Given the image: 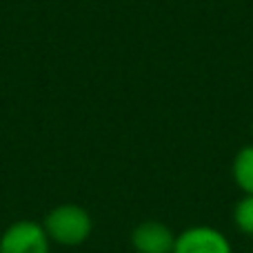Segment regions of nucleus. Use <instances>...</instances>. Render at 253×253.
<instances>
[{
  "instance_id": "f03ea898",
  "label": "nucleus",
  "mask_w": 253,
  "mask_h": 253,
  "mask_svg": "<svg viewBox=\"0 0 253 253\" xmlns=\"http://www.w3.org/2000/svg\"><path fill=\"white\" fill-rule=\"evenodd\" d=\"M49 236L42 224L18 220L0 236V253H49Z\"/></svg>"
},
{
  "instance_id": "f257e3e1",
  "label": "nucleus",
  "mask_w": 253,
  "mask_h": 253,
  "mask_svg": "<svg viewBox=\"0 0 253 253\" xmlns=\"http://www.w3.org/2000/svg\"><path fill=\"white\" fill-rule=\"evenodd\" d=\"M42 227L51 242H58L62 247H78L89 240L93 231V220L84 207L65 202L49 211Z\"/></svg>"
},
{
  "instance_id": "39448f33",
  "label": "nucleus",
  "mask_w": 253,
  "mask_h": 253,
  "mask_svg": "<svg viewBox=\"0 0 253 253\" xmlns=\"http://www.w3.org/2000/svg\"><path fill=\"white\" fill-rule=\"evenodd\" d=\"M231 173L238 189L242 193H247V196H253V144H247L236 153Z\"/></svg>"
},
{
  "instance_id": "0eeeda50",
  "label": "nucleus",
  "mask_w": 253,
  "mask_h": 253,
  "mask_svg": "<svg viewBox=\"0 0 253 253\" xmlns=\"http://www.w3.org/2000/svg\"><path fill=\"white\" fill-rule=\"evenodd\" d=\"M251 129H253V126H251Z\"/></svg>"
},
{
  "instance_id": "20e7f679",
  "label": "nucleus",
  "mask_w": 253,
  "mask_h": 253,
  "mask_svg": "<svg viewBox=\"0 0 253 253\" xmlns=\"http://www.w3.org/2000/svg\"><path fill=\"white\" fill-rule=\"evenodd\" d=\"M175 233L160 220H144L131 231V247L135 253H173Z\"/></svg>"
},
{
  "instance_id": "7ed1b4c3",
  "label": "nucleus",
  "mask_w": 253,
  "mask_h": 253,
  "mask_svg": "<svg viewBox=\"0 0 253 253\" xmlns=\"http://www.w3.org/2000/svg\"><path fill=\"white\" fill-rule=\"evenodd\" d=\"M173 253H233L231 242L222 231L213 227H189L175 236Z\"/></svg>"
},
{
  "instance_id": "423d86ee",
  "label": "nucleus",
  "mask_w": 253,
  "mask_h": 253,
  "mask_svg": "<svg viewBox=\"0 0 253 253\" xmlns=\"http://www.w3.org/2000/svg\"><path fill=\"white\" fill-rule=\"evenodd\" d=\"M233 222H236V227L242 233L253 236V196L245 193V198H240L236 202V207H233Z\"/></svg>"
}]
</instances>
